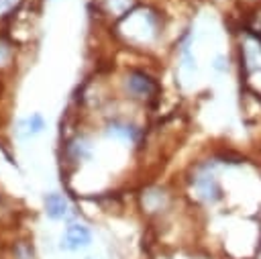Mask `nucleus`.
<instances>
[{
	"label": "nucleus",
	"mask_w": 261,
	"mask_h": 259,
	"mask_svg": "<svg viewBox=\"0 0 261 259\" xmlns=\"http://www.w3.org/2000/svg\"><path fill=\"white\" fill-rule=\"evenodd\" d=\"M24 124H27V135H37L45 126V122H43V118L39 114H33L31 118H27Z\"/></svg>",
	"instance_id": "nucleus-6"
},
{
	"label": "nucleus",
	"mask_w": 261,
	"mask_h": 259,
	"mask_svg": "<svg viewBox=\"0 0 261 259\" xmlns=\"http://www.w3.org/2000/svg\"><path fill=\"white\" fill-rule=\"evenodd\" d=\"M90 230L88 226L84 224H69L63 232V239H61V247L63 249H69V251H75V249H82L86 245H90Z\"/></svg>",
	"instance_id": "nucleus-1"
},
{
	"label": "nucleus",
	"mask_w": 261,
	"mask_h": 259,
	"mask_svg": "<svg viewBox=\"0 0 261 259\" xmlns=\"http://www.w3.org/2000/svg\"><path fill=\"white\" fill-rule=\"evenodd\" d=\"M126 88L137 98H149V96H153L157 92L155 82L147 73H143V71H133L128 75V80H126Z\"/></svg>",
	"instance_id": "nucleus-2"
},
{
	"label": "nucleus",
	"mask_w": 261,
	"mask_h": 259,
	"mask_svg": "<svg viewBox=\"0 0 261 259\" xmlns=\"http://www.w3.org/2000/svg\"><path fill=\"white\" fill-rule=\"evenodd\" d=\"M196 186H198V192H200L206 200H210V202L220 200V196H222L220 186L216 184V179H214L212 175H202V177H198Z\"/></svg>",
	"instance_id": "nucleus-4"
},
{
	"label": "nucleus",
	"mask_w": 261,
	"mask_h": 259,
	"mask_svg": "<svg viewBox=\"0 0 261 259\" xmlns=\"http://www.w3.org/2000/svg\"><path fill=\"white\" fill-rule=\"evenodd\" d=\"M90 259H94V257H90Z\"/></svg>",
	"instance_id": "nucleus-7"
},
{
	"label": "nucleus",
	"mask_w": 261,
	"mask_h": 259,
	"mask_svg": "<svg viewBox=\"0 0 261 259\" xmlns=\"http://www.w3.org/2000/svg\"><path fill=\"white\" fill-rule=\"evenodd\" d=\"M45 212L49 218L53 220H59L67 214V200L61 196V194H47L45 196Z\"/></svg>",
	"instance_id": "nucleus-3"
},
{
	"label": "nucleus",
	"mask_w": 261,
	"mask_h": 259,
	"mask_svg": "<svg viewBox=\"0 0 261 259\" xmlns=\"http://www.w3.org/2000/svg\"><path fill=\"white\" fill-rule=\"evenodd\" d=\"M108 133L114 135V137H122V139H135L137 137V131H135L133 124L118 122V120H114V122L108 124Z\"/></svg>",
	"instance_id": "nucleus-5"
}]
</instances>
